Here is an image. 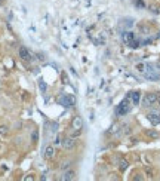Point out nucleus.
I'll return each mask as SVG.
<instances>
[{"label":"nucleus","instance_id":"1","mask_svg":"<svg viewBox=\"0 0 160 181\" xmlns=\"http://www.w3.org/2000/svg\"><path fill=\"white\" fill-rule=\"evenodd\" d=\"M129 110H130V105H129V98H127V99H123L116 107V114L117 116H124V114L129 113Z\"/></svg>","mask_w":160,"mask_h":181},{"label":"nucleus","instance_id":"2","mask_svg":"<svg viewBox=\"0 0 160 181\" xmlns=\"http://www.w3.org/2000/svg\"><path fill=\"white\" fill-rule=\"evenodd\" d=\"M153 104H157V93L148 92V93L144 96V99H142V105L150 107V105H153Z\"/></svg>","mask_w":160,"mask_h":181},{"label":"nucleus","instance_id":"3","mask_svg":"<svg viewBox=\"0 0 160 181\" xmlns=\"http://www.w3.org/2000/svg\"><path fill=\"white\" fill-rule=\"evenodd\" d=\"M59 102L62 105H65V107H71V105H74L77 102V99H76L74 95H64V96L59 98Z\"/></svg>","mask_w":160,"mask_h":181},{"label":"nucleus","instance_id":"4","mask_svg":"<svg viewBox=\"0 0 160 181\" xmlns=\"http://www.w3.org/2000/svg\"><path fill=\"white\" fill-rule=\"evenodd\" d=\"M62 147H64L65 150H73V148L76 147V139H74L73 136L64 138V139H62Z\"/></svg>","mask_w":160,"mask_h":181},{"label":"nucleus","instance_id":"5","mask_svg":"<svg viewBox=\"0 0 160 181\" xmlns=\"http://www.w3.org/2000/svg\"><path fill=\"white\" fill-rule=\"evenodd\" d=\"M53 156H55V147H53V145L44 147V150H43V157L49 160V159H53Z\"/></svg>","mask_w":160,"mask_h":181},{"label":"nucleus","instance_id":"6","mask_svg":"<svg viewBox=\"0 0 160 181\" xmlns=\"http://www.w3.org/2000/svg\"><path fill=\"white\" fill-rule=\"evenodd\" d=\"M19 56H21V59H24V61H31V53H30V50L27 49V47H24V46H21L19 47Z\"/></svg>","mask_w":160,"mask_h":181},{"label":"nucleus","instance_id":"7","mask_svg":"<svg viewBox=\"0 0 160 181\" xmlns=\"http://www.w3.org/2000/svg\"><path fill=\"white\" fill-rule=\"evenodd\" d=\"M71 128H73L74 131H81V128H83V120H81L80 116H74V119H73V122H71Z\"/></svg>","mask_w":160,"mask_h":181},{"label":"nucleus","instance_id":"8","mask_svg":"<svg viewBox=\"0 0 160 181\" xmlns=\"http://www.w3.org/2000/svg\"><path fill=\"white\" fill-rule=\"evenodd\" d=\"M147 119L151 122V125H160V114L156 111H151L147 114Z\"/></svg>","mask_w":160,"mask_h":181},{"label":"nucleus","instance_id":"9","mask_svg":"<svg viewBox=\"0 0 160 181\" xmlns=\"http://www.w3.org/2000/svg\"><path fill=\"white\" fill-rule=\"evenodd\" d=\"M127 98H130L132 99V104H139V99H141V93L138 92V90H133V92H130L129 95H127Z\"/></svg>","mask_w":160,"mask_h":181},{"label":"nucleus","instance_id":"10","mask_svg":"<svg viewBox=\"0 0 160 181\" xmlns=\"http://www.w3.org/2000/svg\"><path fill=\"white\" fill-rule=\"evenodd\" d=\"M133 39H135V34H133L132 31H127V30H126V31L123 33V42H124L126 45H129Z\"/></svg>","mask_w":160,"mask_h":181},{"label":"nucleus","instance_id":"11","mask_svg":"<svg viewBox=\"0 0 160 181\" xmlns=\"http://www.w3.org/2000/svg\"><path fill=\"white\" fill-rule=\"evenodd\" d=\"M74 175H76L74 171H65L64 175L61 177V180L62 181H71V180H74Z\"/></svg>","mask_w":160,"mask_h":181},{"label":"nucleus","instance_id":"12","mask_svg":"<svg viewBox=\"0 0 160 181\" xmlns=\"http://www.w3.org/2000/svg\"><path fill=\"white\" fill-rule=\"evenodd\" d=\"M145 135L156 139V138H159V132H157V131H145Z\"/></svg>","mask_w":160,"mask_h":181},{"label":"nucleus","instance_id":"13","mask_svg":"<svg viewBox=\"0 0 160 181\" xmlns=\"http://www.w3.org/2000/svg\"><path fill=\"white\" fill-rule=\"evenodd\" d=\"M9 134V128L6 125H0V135H7Z\"/></svg>","mask_w":160,"mask_h":181},{"label":"nucleus","instance_id":"14","mask_svg":"<svg viewBox=\"0 0 160 181\" xmlns=\"http://www.w3.org/2000/svg\"><path fill=\"white\" fill-rule=\"evenodd\" d=\"M136 70H138L139 73H142V74H144V73H145V70H147V64H138V65H136Z\"/></svg>","mask_w":160,"mask_h":181},{"label":"nucleus","instance_id":"15","mask_svg":"<svg viewBox=\"0 0 160 181\" xmlns=\"http://www.w3.org/2000/svg\"><path fill=\"white\" fill-rule=\"evenodd\" d=\"M127 166H129V163H127V160H121V162H120V171H121V172H123V171H126V168H127Z\"/></svg>","mask_w":160,"mask_h":181},{"label":"nucleus","instance_id":"16","mask_svg":"<svg viewBox=\"0 0 160 181\" xmlns=\"http://www.w3.org/2000/svg\"><path fill=\"white\" fill-rule=\"evenodd\" d=\"M37 139H39V132L34 131V132L31 134V141H33V142H37Z\"/></svg>","mask_w":160,"mask_h":181},{"label":"nucleus","instance_id":"17","mask_svg":"<svg viewBox=\"0 0 160 181\" xmlns=\"http://www.w3.org/2000/svg\"><path fill=\"white\" fill-rule=\"evenodd\" d=\"M127 46H130V47H133V49H135V47H138V46H139V42L133 39V40H132V42H130V43H129Z\"/></svg>","mask_w":160,"mask_h":181},{"label":"nucleus","instance_id":"18","mask_svg":"<svg viewBox=\"0 0 160 181\" xmlns=\"http://www.w3.org/2000/svg\"><path fill=\"white\" fill-rule=\"evenodd\" d=\"M135 3H136V6H138V7H144V6H145V3H144L142 0H136Z\"/></svg>","mask_w":160,"mask_h":181},{"label":"nucleus","instance_id":"19","mask_svg":"<svg viewBox=\"0 0 160 181\" xmlns=\"http://www.w3.org/2000/svg\"><path fill=\"white\" fill-rule=\"evenodd\" d=\"M39 86H40V89L43 90V92H44V90H46V83H43V82H41V80H39Z\"/></svg>","mask_w":160,"mask_h":181},{"label":"nucleus","instance_id":"20","mask_svg":"<svg viewBox=\"0 0 160 181\" xmlns=\"http://www.w3.org/2000/svg\"><path fill=\"white\" fill-rule=\"evenodd\" d=\"M133 180H135V181H141V180H144V177H141V175H135V177H133Z\"/></svg>","mask_w":160,"mask_h":181},{"label":"nucleus","instance_id":"21","mask_svg":"<svg viewBox=\"0 0 160 181\" xmlns=\"http://www.w3.org/2000/svg\"><path fill=\"white\" fill-rule=\"evenodd\" d=\"M53 142H55V144H59V142H62V141H61V139H59V136L56 135V138H55V139H53Z\"/></svg>","mask_w":160,"mask_h":181},{"label":"nucleus","instance_id":"22","mask_svg":"<svg viewBox=\"0 0 160 181\" xmlns=\"http://www.w3.org/2000/svg\"><path fill=\"white\" fill-rule=\"evenodd\" d=\"M24 180H25V181H31V180H34V177H31V175H30V177H25Z\"/></svg>","mask_w":160,"mask_h":181},{"label":"nucleus","instance_id":"23","mask_svg":"<svg viewBox=\"0 0 160 181\" xmlns=\"http://www.w3.org/2000/svg\"><path fill=\"white\" fill-rule=\"evenodd\" d=\"M157 104L160 105V93H157Z\"/></svg>","mask_w":160,"mask_h":181},{"label":"nucleus","instance_id":"24","mask_svg":"<svg viewBox=\"0 0 160 181\" xmlns=\"http://www.w3.org/2000/svg\"><path fill=\"white\" fill-rule=\"evenodd\" d=\"M157 37H159V39H160V31H159V34H157Z\"/></svg>","mask_w":160,"mask_h":181},{"label":"nucleus","instance_id":"25","mask_svg":"<svg viewBox=\"0 0 160 181\" xmlns=\"http://www.w3.org/2000/svg\"><path fill=\"white\" fill-rule=\"evenodd\" d=\"M0 148H1V144H0Z\"/></svg>","mask_w":160,"mask_h":181}]
</instances>
